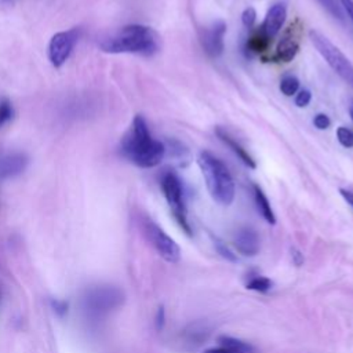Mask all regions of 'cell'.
Returning a JSON list of instances; mask_svg holds the SVG:
<instances>
[{
    "instance_id": "26",
    "label": "cell",
    "mask_w": 353,
    "mask_h": 353,
    "mask_svg": "<svg viewBox=\"0 0 353 353\" xmlns=\"http://www.w3.org/2000/svg\"><path fill=\"white\" fill-rule=\"evenodd\" d=\"M313 124H314V127H317L319 130H327V128L330 127V124H331V120H330V117H328L327 114L319 113V114L314 116Z\"/></svg>"
},
{
    "instance_id": "24",
    "label": "cell",
    "mask_w": 353,
    "mask_h": 353,
    "mask_svg": "<svg viewBox=\"0 0 353 353\" xmlns=\"http://www.w3.org/2000/svg\"><path fill=\"white\" fill-rule=\"evenodd\" d=\"M214 244H215V248H216L218 254H221V256H223L225 259H229V261H234V259H236L234 254L226 247L225 243H222L221 240L215 239V240H214Z\"/></svg>"
},
{
    "instance_id": "30",
    "label": "cell",
    "mask_w": 353,
    "mask_h": 353,
    "mask_svg": "<svg viewBox=\"0 0 353 353\" xmlns=\"http://www.w3.org/2000/svg\"><path fill=\"white\" fill-rule=\"evenodd\" d=\"M339 193L345 199V201L353 207V192L346 190V189H339Z\"/></svg>"
},
{
    "instance_id": "27",
    "label": "cell",
    "mask_w": 353,
    "mask_h": 353,
    "mask_svg": "<svg viewBox=\"0 0 353 353\" xmlns=\"http://www.w3.org/2000/svg\"><path fill=\"white\" fill-rule=\"evenodd\" d=\"M52 307L58 314H63L68 310V303L65 301H52Z\"/></svg>"
},
{
    "instance_id": "7",
    "label": "cell",
    "mask_w": 353,
    "mask_h": 353,
    "mask_svg": "<svg viewBox=\"0 0 353 353\" xmlns=\"http://www.w3.org/2000/svg\"><path fill=\"white\" fill-rule=\"evenodd\" d=\"M142 228L146 239L163 259L171 263H175L179 261L181 258L179 245L159 225H156L150 219H145L142 223Z\"/></svg>"
},
{
    "instance_id": "17",
    "label": "cell",
    "mask_w": 353,
    "mask_h": 353,
    "mask_svg": "<svg viewBox=\"0 0 353 353\" xmlns=\"http://www.w3.org/2000/svg\"><path fill=\"white\" fill-rule=\"evenodd\" d=\"M254 200H255V204H256V208L258 211L261 212V215L263 216V219L270 223V225H274L276 223V216H274V212L270 207V203L266 197V194L263 193V190L258 186V185H254Z\"/></svg>"
},
{
    "instance_id": "20",
    "label": "cell",
    "mask_w": 353,
    "mask_h": 353,
    "mask_svg": "<svg viewBox=\"0 0 353 353\" xmlns=\"http://www.w3.org/2000/svg\"><path fill=\"white\" fill-rule=\"evenodd\" d=\"M12 117H14L12 103L7 98L0 99V128L6 125Z\"/></svg>"
},
{
    "instance_id": "1",
    "label": "cell",
    "mask_w": 353,
    "mask_h": 353,
    "mask_svg": "<svg viewBox=\"0 0 353 353\" xmlns=\"http://www.w3.org/2000/svg\"><path fill=\"white\" fill-rule=\"evenodd\" d=\"M121 154L141 168H152L161 163L165 148L150 135L146 120L137 114L120 142Z\"/></svg>"
},
{
    "instance_id": "15",
    "label": "cell",
    "mask_w": 353,
    "mask_h": 353,
    "mask_svg": "<svg viewBox=\"0 0 353 353\" xmlns=\"http://www.w3.org/2000/svg\"><path fill=\"white\" fill-rule=\"evenodd\" d=\"M215 134L218 135V138L225 143V145H228L230 149H232V152L248 167V168H255L256 167V164H255V161L252 160V157L248 154V152L236 141V139H233L228 132H226V130H223V128H221V127H216L215 128Z\"/></svg>"
},
{
    "instance_id": "13",
    "label": "cell",
    "mask_w": 353,
    "mask_h": 353,
    "mask_svg": "<svg viewBox=\"0 0 353 353\" xmlns=\"http://www.w3.org/2000/svg\"><path fill=\"white\" fill-rule=\"evenodd\" d=\"M234 247L244 256H254L259 251V237L251 228H241L234 236Z\"/></svg>"
},
{
    "instance_id": "3",
    "label": "cell",
    "mask_w": 353,
    "mask_h": 353,
    "mask_svg": "<svg viewBox=\"0 0 353 353\" xmlns=\"http://www.w3.org/2000/svg\"><path fill=\"white\" fill-rule=\"evenodd\" d=\"M197 164L211 197L222 205L232 204L234 199V182L228 167L218 157L205 150L200 152Z\"/></svg>"
},
{
    "instance_id": "23",
    "label": "cell",
    "mask_w": 353,
    "mask_h": 353,
    "mask_svg": "<svg viewBox=\"0 0 353 353\" xmlns=\"http://www.w3.org/2000/svg\"><path fill=\"white\" fill-rule=\"evenodd\" d=\"M256 21V11L254 7H247L241 12V22L245 28H252Z\"/></svg>"
},
{
    "instance_id": "10",
    "label": "cell",
    "mask_w": 353,
    "mask_h": 353,
    "mask_svg": "<svg viewBox=\"0 0 353 353\" xmlns=\"http://www.w3.org/2000/svg\"><path fill=\"white\" fill-rule=\"evenodd\" d=\"M299 41H301V26L298 25V21H296L295 23H291L290 28L284 32L272 59L276 62L292 61L299 50Z\"/></svg>"
},
{
    "instance_id": "33",
    "label": "cell",
    "mask_w": 353,
    "mask_h": 353,
    "mask_svg": "<svg viewBox=\"0 0 353 353\" xmlns=\"http://www.w3.org/2000/svg\"><path fill=\"white\" fill-rule=\"evenodd\" d=\"M1 1H3V3H7V4H10V3H12L14 0H1Z\"/></svg>"
},
{
    "instance_id": "32",
    "label": "cell",
    "mask_w": 353,
    "mask_h": 353,
    "mask_svg": "<svg viewBox=\"0 0 353 353\" xmlns=\"http://www.w3.org/2000/svg\"><path fill=\"white\" fill-rule=\"evenodd\" d=\"M1 298H3V290H1V285H0V302H1Z\"/></svg>"
},
{
    "instance_id": "9",
    "label": "cell",
    "mask_w": 353,
    "mask_h": 353,
    "mask_svg": "<svg viewBox=\"0 0 353 353\" xmlns=\"http://www.w3.org/2000/svg\"><path fill=\"white\" fill-rule=\"evenodd\" d=\"M225 33H226V23L223 21L212 22L210 26L203 29L200 41L208 57L218 58L219 55H222L225 48V41H223Z\"/></svg>"
},
{
    "instance_id": "8",
    "label": "cell",
    "mask_w": 353,
    "mask_h": 353,
    "mask_svg": "<svg viewBox=\"0 0 353 353\" xmlns=\"http://www.w3.org/2000/svg\"><path fill=\"white\" fill-rule=\"evenodd\" d=\"M80 37V29L73 28L55 33L48 43V59L54 68H61L70 57L73 47Z\"/></svg>"
},
{
    "instance_id": "11",
    "label": "cell",
    "mask_w": 353,
    "mask_h": 353,
    "mask_svg": "<svg viewBox=\"0 0 353 353\" xmlns=\"http://www.w3.org/2000/svg\"><path fill=\"white\" fill-rule=\"evenodd\" d=\"M28 156L22 152H8L0 154V181L22 174L28 165Z\"/></svg>"
},
{
    "instance_id": "28",
    "label": "cell",
    "mask_w": 353,
    "mask_h": 353,
    "mask_svg": "<svg viewBox=\"0 0 353 353\" xmlns=\"http://www.w3.org/2000/svg\"><path fill=\"white\" fill-rule=\"evenodd\" d=\"M341 6L345 8L346 14L349 15L350 21L353 22V0H339Z\"/></svg>"
},
{
    "instance_id": "14",
    "label": "cell",
    "mask_w": 353,
    "mask_h": 353,
    "mask_svg": "<svg viewBox=\"0 0 353 353\" xmlns=\"http://www.w3.org/2000/svg\"><path fill=\"white\" fill-rule=\"evenodd\" d=\"M218 342L219 346L207 349L204 353H256L255 347L251 343L233 336H219Z\"/></svg>"
},
{
    "instance_id": "25",
    "label": "cell",
    "mask_w": 353,
    "mask_h": 353,
    "mask_svg": "<svg viewBox=\"0 0 353 353\" xmlns=\"http://www.w3.org/2000/svg\"><path fill=\"white\" fill-rule=\"evenodd\" d=\"M310 99H312L310 91H307V90H301V91L296 94V97H295V105H296L298 108H305V106L309 105Z\"/></svg>"
},
{
    "instance_id": "16",
    "label": "cell",
    "mask_w": 353,
    "mask_h": 353,
    "mask_svg": "<svg viewBox=\"0 0 353 353\" xmlns=\"http://www.w3.org/2000/svg\"><path fill=\"white\" fill-rule=\"evenodd\" d=\"M270 43H272V39L259 26V29L254 30L252 34L248 37L245 43V50L250 54H261L269 48Z\"/></svg>"
},
{
    "instance_id": "31",
    "label": "cell",
    "mask_w": 353,
    "mask_h": 353,
    "mask_svg": "<svg viewBox=\"0 0 353 353\" xmlns=\"http://www.w3.org/2000/svg\"><path fill=\"white\" fill-rule=\"evenodd\" d=\"M349 112H350V117H352V120H353V103L350 105V109H349Z\"/></svg>"
},
{
    "instance_id": "22",
    "label": "cell",
    "mask_w": 353,
    "mask_h": 353,
    "mask_svg": "<svg viewBox=\"0 0 353 353\" xmlns=\"http://www.w3.org/2000/svg\"><path fill=\"white\" fill-rule=\"evenodd\" d=\"M338 142L345 148H353V130L347 127H338L336 130Z\"/></svg>"
},
{
    "instance_id": "4",
    "label": "cell",
    "mask_w": 353,
    "mask_h": 353,
    "mask_svg": "<svg viewBox=\"0 0 353 353\" xmlns=\"http://www.w3.org/2000/svg\"><path fill=\"white\" fill-rule=\"evenodd\" d=\"M123 292L112 285H97L83 296V309L90 319L98 320L123 303Z\"/></svg>"
},
{
    "instance_id": "21",
    "label": "cell",
    "mask_w": 353,
    "mask_h": 353,
    "mask_svg": "<svg viewBox=\"0 0 353 353\" xmlns=\"http://www.w3.org/2000/svg\"><path fill=\"white\" fill-rule=\"evenodd\" d=\"M324 10H327L335 19L343 21V12L336 0H316Z\"/></svg>"
},
{
    "instance_id": "18",
    "label": "cell",
    "mask_w": 353,
    "mask_h": 353,
    "mask_svg": "<svg viewBox=\"0 0 353 353\" xmlns=\"http://www.w3.org/2000/svg\"><path fill=\"white\" fill-rule=\"evenodd\" d=\"M299 88V81L295 76H284L280 81V91L285 95V97H291L294 95Z\"/></svg>"
},
{
    "instance_id": "6",
    "label": "cell",
    "mask_w": 353,
    "mask_h": 353,
    "mask_svg": "<svg viewBox=\"0 0 353 353\" xmlns=\"http://www.w3.org/2000/svg\"><path fill=\"white\" fill-rule=\"evenodd\" d=\"M160 185H161L163 194L171 208V212H172L175 221L178 222L181 229L188 236H190L192 229H190V225L188 221V212H186V205L183 201V189H182L181 179L178 178L176 174L167 171L161 175Z\"/></svg>"
},
{
    "instance_id": "19",
    "label": "cell",
    "mask_w": 353,
    "mask_h": 353,
    "mask_svg": "<svg viewBox=\"0 0 353 353\" xmlns=\"http://www.w3.org/2000/svg\"><path fill=\"white\" fill-rule=\"evenodd\" d=\"M245 287L258 292H268L272 288V281L265 276H255L245 284Z\"/></svg>"
},
{
    "instance_id": "5",
    "label": "cell",
    "mask_w": 353,
    "mask_h": 353,
    "mask_svg": "<svg viewBox=\"0 0 353 353\" xmlns=\"http://www.w3.org/2000/svg\"><path fill=\"white\" fill-rule=\"evenodd\" d=\"M309 39L330 68L349 85L353 87V65L347 57L319 30H309Z\"/></svg>"
},
{
    "instance_id": "12",
    "label": "cell",
    "mask_w": 353,
    "mask_h": 353,
    "mask_svg": "<svg viewBox=\"0 0 353 353\" xmlns=\"http://www.w3.org/2000/svg\"><path fill=\"white\" fill-rule=\"evenodd\" d=\"M285 18H287L285 6L283 3H276L268 10L261 28L270 39H273L281 30L285 22Z\"/></svg>"
},
{
    "instance_id": "2",
    "label": "cell",
    "mask_w": 353,
    "mask_h": 353,
    "mask_svg": "<svg viewBox=\"0 0 353 353\" xmlns=\"http://www.w3.org/2000/svg\"><path fill=\"white\" fill-rule=\"evenodd\" d=\"M99 47L110 54H139L153 55L159 50L157 33L145 25H127L116 33L105 37Z\"/></svg>"
},
{
    "instance_id": "29",
    "label": "cell",
    "mask_w": 353,
    "mask_h": 353,
    "mask_svg": "<svg viewBox=\"0 0 353 353\" xmlns=\"http://www.w3.org/2000/svg\"><path fill=\"white\" fill-rule=\"evenodd\" d=\"M163 325H164V309H163V306H160L157 310V316H156V327L159 330H161Z\"/></svg>"
}]
</instances>
